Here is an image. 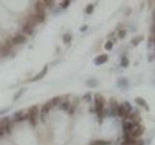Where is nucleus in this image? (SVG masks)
Returning a JSON list of instances; mask_svg holds the SVG:
<instances>
[{"label":"nucleus","mask_w":155,"mask_h":145,"mask_svg":"<svg viewBox=\"0 0 155 145\" xmlns=\"http://www.w3.org/2000/svg\"><path fill=\"white\" fill-rule=\"evenodd\" d=\"M94 101H95V111L98 114V116L102 118L103 116L106 114V111H104V105H105V99L104 97L100 94H95L94 97Z\"/></svg>","instance_id":"nucleus-1"},{"label":"nucleus","mask_w":155,"mask_h":145,"mask_svg":"<svg viewBox=\"0 0 155 145\" xmlns=\"http://www.w3.org/2000/svg\"><path fill=\"white\" fill-rule=\"evenodd\" d=\"M144 132H145V127H144V126L133 125V128H132V130H131L130 135H133L135 138H137V137H139V136H140V135H143Z\"/></svg>","instance_id":"nucleus-2"},{"label":"nucleus","mask_w":155,"mask_h":145,"mask_svg":"<svg viewBox=\"0 0 155 145\" xmlns=\"http://www.w3.org/2000/svg\"><path fill=\"white\" fill-rule=\"evenodd\" d=\"M13 44L15 45H19V44H23L26 42V37L23 35H20V34H17V36H15L14 38L12 39Z\"/></svg>","instance_id":"nucleus-3"},{"label":"nucleus","mask_w":155,"mask_h":145,"mask_svg":"<svg viewBox=\"0 0 155 145\" xmlns=\"http://www.w3.org/2000/svg\"><path fill=\"white\" fill-rule=\"evenodd\" d=\"M48 66H45L44 67V69L41 71V72H39L38 75H36L35 77L31 79V81H37V80H40V79H42L45 76H46V74H47V72H48Z\"/></svg>","instance_id":"nucleus-4"},{"label":"nucleus","mask_w":155,"mask_h":145,"mask_svg":"<svg viewBox=\"0 0 155 145\" xmlns=\"http://www.w3.org/2000/svg\"><path fill=\"white\" fill-rule=\"evenodd\" d=\"M108 58H109V56L107 54H102V55H99L98 57L95 58L94 63L96 65H102V64H104V63H106L108 61Z\"/></svg>","instance_id":"nucleus-5"},{"label":"nucleus","mask_w":155,"mask_h":145,"mask_svg":"<svg viewBox=\"0 0 155 145\" xmlns=\"http://www.w3.org/2000/svg\"><path fill=\"white\" fill-rule=\"evenodd\" d=\"M14 118H15V122H20V121H23L25 120V119H27V118H28V115H27V114H26V115H23L22 111H19V112H17V113H15Z\"/></svg>","instance_id":"nucleus-6"},{"label":"nucleus","mask_w":155,"mask_h":145,"mask_svg":"<svg viewBox=\"0 0 155 145\" xmlns=\"http://www.w3.org/2000/svg\"><path fill=\"white\" fill-rule=\"evenodd\" d=\"M34 7H35V11L37 13H44L45 12V5H44L43 1H37Z\"/></svg>","instance_id":"nucleus-7"},{"label":"nucleus","mask_w":155,"mask_h":145,"mask_svg":"<svg viewBox=\"0 0 155 145\" xmlns=\"http://www.w3.org/2000/svg\"><path fill=\"white\" fill-rule=\"evenodd\" d=\"M116 114L119 116V117H124V118H127V116L129 113H127L124 109L123 106H118L117 107V110H116Z\"/></svg>","instance_id":"nucleus-8"},{"label":"nucleus","mask_w":155,"mask_h":145,"mask_svg":"<svg viewBox=\"0 0 155 145\" xmlns=\"http://www.w3.org/2000/svg\"><path fill=\"white\" fill-rule=\"evenodd\" d=\"M110 105H111V114L112 115H115L116 114V110H117V107H118V104L117 102L114 100V99H111L110 101Z\"/></svg>","instance_id":"nucleus-9"},{"label":"nucleus","mask_w":155,"mask_h":145,"mask_svg":"<svg viewBox=\"0 0 155 145\" xmlns=\"http://www.w3.org/2000/svg\"><path fill=\"white\" fill-rule=\"evenodd\" d=\"M10 52H11V49L7 48L6 46H4V44H3V45L0 47V55H1V56L5 57V56L9 55Z\"/></svg>","instance_id":"nucleus-10"},{"label":"nucleus","mask_w":155,"mask_h":145,"mask_svg":"<svg viewBox=\"0 0 155 145\" xmlns=\"http://www.w3.org/2000/svg\"><path fill=\"white\" fill-rule=\"evenodd\" d=\"M135 102L138 104V105H140V106H144L146 110H149V107L147 106V104H146V102L145 101V99H143V98H136L135 99Z\"/></svg>","instance_id":"nucleus-11"},{"label":"nucleus","mask_w":155,"mask_h":145,"mask_svg":"<svg viewBox=\"0 0 155 145\" xmlns=\"http://www.w3.org/2000/svg\"><path fill=\"white\" fill-rule=\"evenodd\" d=\"M133 128V124L131 122H124L123 123V132L124 134H130Z\"/></svg>","instance_id":"nucleus-12"},{"label":"nucleus","mask_w":155,"mask_h":145,"mask_svg":"<svg viewBox=\"0 0 155 145\" xmlns=\"http://www.w3.org/2000/svg\"><path fill=\"white\" fill-rule=\"evenodd\" d=\"M22 32L25 33L26 35H31V34L33 33V27H31V26H29L28 24H23L22 25Z\"/></svg>","instance_id":"nucleus-13"},{"label":"nucleus","mask_w":155,"mask_h":145,"mask_svg":"<svg viewBox=\"0 0 155 145\" xmlns=\"http://www.w3.org/2000/svg\"><path fill=\"white\" fill-rule=\"evenodd\" d=\"M51 107H53V105H51V103H50V101L48 102L47 104H45L43 106V107H42V113H45V114H47V113H48V111L51 109Z\"/></svg>","instance_id":"nucleus-14"},{"label":"nucleus","mask_w":155,"mask_h":145,"mask_svg":"<svg viewBox=\"0 0 155 145\" xmlns=\"http://www.w3.org/2000/svg\"><path fill=\"white\" fill-rule=\"evenodd\" d=\"M37 114H38V106H31V107L29 108V111H28V117L29 116H34V117H36Z\"/></svg>","instance_id":"nucleus-15"},{"label":"nucleus","mask_w":155,"mask_h":145,"mask_svg":"<svg viewBox=\"0 0 155 145\" xmlns=\"http://www.w3.org/2000/svg\"><path fill=\"white\" fill-rule=\"evenodd\" d=\"M36 16V19H37V22H43L45 19H46V14H45V12L44 13H36L35 14Z\"/></svg>","instance_id":"nucleus-16"},{"label":"nucleus","mask_w":155,"mask_h":145,"mask_svg":"<svg viewBox=\"0 0 155 145\" xmlns=\"http://www.w3.org/2000/svg\"><path fill=\"white\" fill-rule=\"evenodd\" d=\"M111 143L109 141H106V140H94L92 141L90 145H110Z\"/></svg>","instance_id":"nucleus-17"},{"label":"nucleus","mask_w":155,"mask_h":145,"mask_svg":"<svg viewBox=\"0 0 155 145\" xmlns=\"http://www.w3.org/2000/svg\"><path fill=\"white\" fill-rule=\"evenodd\" d=\"M143 40H144V36L136 37V38H134L133 40H132V44H133V46H134V47H137V46H138V45H139Z\"/></svg>","instance_id":"nucleus-18"},{"label":"nucleus","mask_w":155,"mask_h":145,"mask_svg":"<svg viewBox=\"0 0 155 145\" xmlns=\"http://www.w3.org/2000/svg\"><path fill=\"white\" fill-rule=\"evenodd\" d=\"M60 102H61V97L57 96V97H55V98H53V100L50 101V103H51L53 106H59Z\"/></svg>","instance_id":"nucleus-19"},{"label":"nucleus","mask_w":155,"mask_h":145,"mask_svg":"<svg viewBox=\"0 0 155 145\" xmlns=\"http://www.w3.org/2000/svg\"><path fill=\"white\" fill-rule=\"evenodd\" d=\"M69 106H70L69 102H63L62 104L59 105V108H60L61 110H68V109H69Z\"/></svg>","instance_id":"nucleus-20"},{"label":"nucleus","mask_w":155,"mask_h":145,"mask_svg":"<svg viewBox=\"0 0 155 145\" xmlns=\"http://www.w3.org/2000/svg\"><path fill=\"white\" fill-rule=\"evenodd\" d=\"M123 107H124V109H125V111L127 112V113H130L131 111H132V106H131L130 103H128V102H125L123 105Z\"/></svg>","instance_id":"nucleus-21"},{"label":"nucleus","mask_w":155,"mask_h":145,"mask_svg":"<svg viewBox=\"0 0 155 145\" xmlns=\"http://www.w3.org/2000/svg\"><path fill=\"white\" fill-rule=\"evenodd\" d=\"M121 66L124 68L129 66V60H128V58L125 57V56H123V57L121 58Z\"/></svg>","instance_id":"nucleus-22"},{"label":"nucleus","mask_w":155,"mask_h":145,"mask_svg":"<svg viewBox=\"0 0 155 145\" xmlns=\"http://www.w3.org/2000/svg\"><path fill=\"white\" fill-rule=\"evenodd\" d=\"M71 40H72V36H71L70 34H65V35L63 36V42H64V44L70 43Z\"/></svg>","instance_id":"nucleus-23"},{"label":"nucleus","mask_w":155,"mask_h":145,"mask_svg":"<svg viewBox=\"0 0 155 145\" xmlns=\"http://www.w3.org/2000/svg\"><path fill=\"white\" fill-rule=\"evenodd\" d=\"M4 46H6L8 48H11L14 47V44H13V41H12V39H8V40H6L4 43Z\"/></svg>","instance_id":"nucleus-24"},{"label":"nucleus","mask_w":155,"mask_h":145,"mask_svg":"<svg viewBox=\"0 0 155 145\" xmlns=\"http://www.w3.org/2000/svg\"><path fill=\"white\" fill-rule=\"evenodd\" d=\"M93 10H94V6L93 4H88L86 6V8H85V13L86 14H91L92 12H93Z\"/></svg>","instance_id":"nucleus-25"},{"label":"nucleus","mask_w":155,"mask_h":145,"mask_svg":"<svg viewBox=\"0 0 155 145\" xmlns=\"http://www.w3.org/2000/svg\"><path fill=\"white\" fill-rule=\"evenodd\" d=\"M113 47V43L111 42V41H109V42H107L106 45H105V48H106L107 50H111V48Z\"/></svg>","instance_id":"nucleus-26"},{"label":"nucleus","mask_w":155,"mask_h":145,"mask_svg":"<svg viewBox=\"0 0 155 145\" xmlns=\"http://www.w3.org/2000/svg\"><path fill=\"white\" fill-rule=\"evenodd\" d=\"M44 5H45V7L47 6V7H51V6H53V4H54V2L53 1H51V0H45V1H43Z\"/></svg>","instance_id":"nucleus-27"},{"label":"nucleus","mask_w":155,"mask_h":145,"mask_svg":"<svg viewBox=\"0 0 155 145\" xmlns=\"http://www.w3.org/2000/svg\"><path fill=\"white\" fill-rule=\"evenodd\" d=\"M29 119V122H30V124L33 126H36V117H34V116H29L28 117Z\"/></svg>","instance_id":"nucleus-28"},{"label":"nucleus","mask_w":155,"mask_h":145,"mask_svg":"<svg viewBox=\"0 0 155 145\" xmlns=\"http://www.w3.org/2000/svg\"><path fill=\"white\" fill-rule=\"evenodd\" d=\"M86 84L88 85V86H90V87L96 86V85H97V81H96V80H88V81L86 82Z\"/></svg>","instance_id":"nucleus-29"},{"label":"nucleus","mask_w":155,"mask_h":145,"mask_svg":"<svg viewBox=\"0 0 155 145\" xmlns=\"http://www.w3.org/2000/svg\"><path fill=\"white\" fill-rule=\"evenodd\" d=\"M70 1L69 0H66V1H64V2H62V5H61V8H63V9H66L68 6L70 5Z\"/></svg>","instance_id":"nucleus-30"},{"label":"nucleus","mask_w":155,"mask_h":145,"mask_svg":"<svg viewBox=\"0 0 155 145\" xmlns=\"http://www.w3.org/2000/svg\"><path fill=\"white\" fill-rule=\"evenodd\" d=\"M125 34H126V31L125 30H120L119 32H118V36H119V38L122 39L125 37Z\"/></svg>","instance_id":"nucleus-31"},{"label":"nucleus","mask_w":155,"mask_h":145,"mask_svg":"<svg viewBox=\"0 0 155 145\" xmlns=\"http://www.w3.org/2000/svg\"><path fill=\"white\" fill-rule=\"evenodd\" d=\"M25 91V89H21V91H19V93H18V94H17V95H16V96H15V101H16V100H18V99H19V96H21V94H22V93H23V92Z\"/></svg>","instance_id":"nucleus-32"},{"label":"nucleus","mask_w":155,"mask_h":145,"mask_svg":"<svg viewBox=\"0 0 155 145\" xmlns=\"http://www.w3.org/2000/svg\"><path fill=\"white\" fill-rule=\"evenodd\" d=\"M134 145H145V142L143 140H140V139H136L135 141V144Z\"/></svg>","instance_id":"nucleus-33"},{"label":"nucleus","mask_w":155,"mask_h":145,"mask_svg":"<svg viewBox=\"0 0 155 145\" xmlns=\"http://www.w3.org/2000/svg\"><path fill=\"white\" fill-rule=\"evenodd\" d=\"M4 134H5V129L3 128V127H1V126H0V137L4 135Z\"/></svg>","instance_id":"nucleus-34"},{"label":"nucleus","mask_w":155,"mask_h":145,"mask_svg":"<svg viewBox=\"0 0 155 145\" xmlns=\"http://www.w3.org/2000/svg\"><path fill=\"white\" fill-rule=\"evenodd\" d=\"M75 109H76V106H71V108H70V110H69V113H70V114H73V113H74V111H75Z\"/></svg>","instance_id":"nucleus-35"},{"label":"nucleus","mask_w":155,"mask_h":145,"mask_svg":"<svg viewBox=\"0 0 155 145\" xmlns=\"http://www.w3.org/2000/svg\"><path fill=\"white\" fill-rule=\"evenodd\" d=\"M89 96H90V94H86L85 96L83 97V99H84V100H87V101H88V100L90 99V98H89Z\"/></svg>","instance_id":"nucleus-36"},{"label":"nucleus","mask_w":155,"mask_h":145,"mask_svg":"<svg viewBox=\"0 0 155 145\" xmlns=\"http://www.w3.org/2000/svg\"><path fill=\"white\" fill-rule=\"evenodd\" d=\"M86 29H87L86 25H83V26H82V28H81V31H85Z\"/></svg>","instance_id":"nucleus-37"},{"label":"nucleus","mask_w":155,"mask_h":145,"mask_svg":"<svg viewBox=\"0 0 155 145\" xmlns=\"http://www.w3.org/2000/svg\"><path fill=\"white\" fill-rule=\"evenodd\" d=\"M154 43H155V39H154Z\"/></svg>","instance_id":"nucleus-38"}]
</instances>
